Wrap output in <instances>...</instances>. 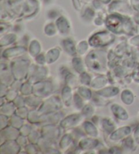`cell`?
Returning <instances> with one entry per match:
<instances>
[{
    "label": "cell",
    "instance_id": "6da1fadb",
    "mask_svg": "<svg viewBox=\"0 0 139 154\" xmlns=\"http://www.w3.org/2000/svg\"><path fill=\"white\" fill-rule=\"evenodd\" d=\"M79 116L77 115L69 116L62 122V126L64 128H68V127L73 126L79 121Z\"/></svg>",
    "mask_w": 139,
    "mask_h": 154
},
{
    "label": "cell",
    "instance_id": "7a4b0ae2",
    "mask_svg": "<svg viewBox=\"0 0 139 154\" xmlns=\"http://www.w3.org/2000/svg\"><path fill=\"white\" fill-rule=\"evenodd\" d=\"M130 131V128H128V127H125V128H121L119 131H116L115 133L112 135L111 137V139H115V140H117L119 139H121L122 137H124V135L121 134L122 133H129Z\"/></svg>",
    "mask_w": 139,
    "mask_h": 154
},
{
    "label": "cell",
    "instance_id": "3957f363",
    "mask_svg": "<svg viewBox=\"0 0 139 154\" xmlns=\"http://www.w3.org/2000/svg\"><path fill=\"white\" fill-rule=\"evenodd\" d=\"M134 137L136 143L139 144V125L137 126V128L135 130L134 132Z\"/></svg>",
    "mask_w": 139,
    "mask_h": 154
}]
</instances>
